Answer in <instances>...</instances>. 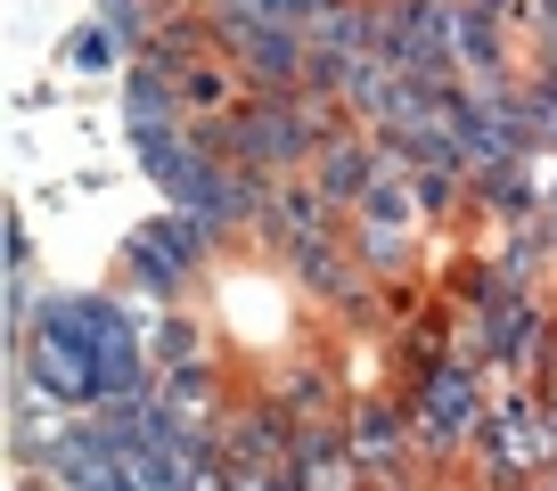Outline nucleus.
<instances>
[{
  "instance_id": "f257e3e1",
  "label": "nucleus",
  "mask_w": 557,
  "mask_h": 491,
  "mask_svg": "<svg viewBox=\"0 0 557 491\" xmlns=\"http://www.w3.org/2000/svg\"><path fill=\"white\" fill-rule=\"evenodd\" d=\"M418 426H426V442L484 435V386H475L459 361H435L426 368V393H418Z\"/></svg>"
},
{
  "instance_id": "20e7f679",
  "label": "nucleus",
  "mask_w": 557,
  "mask_h": 491,
  "mask_svg": "<svg viewBox=\"0 0 557 491\" xmlns=\"http://www.w3.org/2000/svg\"><path fill=\"white\" fill-rule=\"evenodd\" d=\"M549 229H557V189H549Z\"/></svg>"
},
{
  "instance_id": "f03ea898",
  "label": "nucleus",
  "mask_w": 557,
  "mask_h": 491,
  "mask_svg": "<svg viewBox=\"0 0 557 491\" xmlns=\"http://www.w3.org/2000/svg\"><path fill=\"white\" fill-rule=\"evenodd\" d=\"M377 189V148H361V140H329L320 148V197H336V205H361V197Z\"/></svg>"
},
{
  "instance_id": "7ed1b4c3",
  "label": "nucleus",
  "mask_w": 557,
  "mask_h": 491,
  "mask_svg": "<svg viewBox=\"0 0 557 491\" xmlns=\"http://www.w3.org/2000/svg\"><path fill=\"white\" fill-rule=\"evenodd\" d=\"M394 442H401V426L385 418V410H369V418L352 426V451H361V458H394Z\"/></svg>"
}]
</instances>
